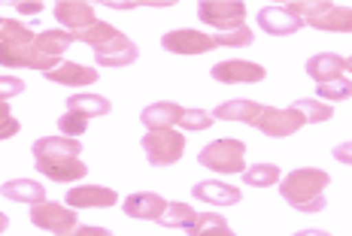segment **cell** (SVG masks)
I'll use <instances>...</instances> for the list:
<instances>
[{"label": "cell", "instance_id": "obj_41", "mask_svg": "<svg viewBox=\"0 0 352 236\" xmlns=\"http://www.w3.org/2000/svg\"><path fill=\"white\" fill-rule=\"evenodd\" d=\"M6 224H10V221H6V215H3V212H0V233L6 231Z\"/></svg>", "mask_w": 352, "mask_h": 236}, {"label": "cell", "instance_id": "obj_2", "mask_svg": "<svg viewBox=\"0 0 352 236\" xmlns=\"http://www.w3.org/2000/svg\"><path fill=\"white\" fill-rule=\"evenodd\" d=\"M331 182V176L325 169H313V167H304V169H295L283 179L280 185V194L289 206H295L298 212H325V188Z\"/></svg>", "mask_w": 352, "mask_h": 236}, {"label": "cell", "instance_id": "obj_11", "mask_svg": "<svg viewBox=\"0 0 352 236\" xmlns=\"http://www.w3.org/2000/svg\"><path fill=\"white\" fill-rule=\"evenodd\" d=\"M210 76L225 85H249V82H261V79L267 76V70H264L261 64L243 61V58H231V61L212 64Z\"/></svg>", "mask_w": 352, "mask_h": 236}, {"label": "cell", "instance_id": "obj_12", "mask_svg": "<svg viewBox=\"0 0 352 236\" xmlns=\"http://www.w3.org/2000/svg\"><path fill=\"white\" fill-rule=\"evenodd\" d=\"M161 46L167 51H173V55H204V51L219 49V43H216V36H210V34L182 27V31H170L161 36Z\"/></svg>", "mask_w": 352, "mask_h": 236}, {"label": "cell", "instance_id": "obj_34", "mask_svg": "<svg viewBox=\"0 0 352 236\" xmlns=\"http://www.w3.org/2000/svg\"><path fill=\"white\" fill-rule=\"evenodd\" d=\"M216 43L219 46H249V43H255V34L243 25V27H237V31L216 34Z\"/></svg>", "mask_w": 352, "mask_h": 236}, {"label": "cell", "instance_id": "obj_18", "mask_svg": "<svg viewBox=\"0 0 352 236\" xmlns=\"http://www.w3.org/2000/svg\"><path fill=\"white\" fill-rule=\"evenodd\" d=\"M304 67H307V76L316 79V85H322V82H331V79L343 76V70H346V58L334 55V51H322V55H313Z\"/></svg>", "mask_w": 352, "mask_h": 236}, {"label": "cell", "instance_id": "obj_25", "mask_svg": "<svg viewBox=\"0 0 352 236\" xmlns=\"http://www.w3.org/2000/svg\"><path fill=\"white\" fill-rule=\"evenodd\" d=\"M79 152H82V139L73 137H43L34 143V158H40V154H73V158H79Z\"/></svg>", "mask_w": 352, "mask_h": 236}, {"label": "cell", "instance_id": "obj_26", "mask_svg": "<svg viewBox=\"0 0 352 236\" xmlns=\"http://www.w3.org/2000/svg\"><path fill=\"white\" fill-rule=\"evenodd\" d=\"M188 233L192 236H234V231L225 224V218L219 215V212H197Z\"/></svg>", "mask_w": 352, "mask_h": 236}, {"label": "cell", "instance_id": "obj_14", "mask_svg": "<svg viewBox=\"0 0 352 236\" xmlns=\"http://www.w3.org/2000/svg\"><path fill=\"white\" fill-rule=\"evenodd\" d=\"M119 194L104 185H79L67 191V206L73 209H104V206H116Z\"/></svg>", "mask_w": 352, "mask_h": 236}, {"label": "cell", "instance_id": "obj_20", "mask_svg": "<svg viewBox=\"0 0 352 236\" xmlns=\"http://www.w3.org/2000/svg\"><path fill=\"white\" fill-rule=\"evenodd\" d=\"M186 109L179 103H170V100H161V103H152L140 113V121L146 124L149 130H167L173 124H179V118Z\"/></svg>", "mask_w": 352, "mask_h": 236}, {"label": "cell", "instance_id": "obj_43", "mask_svg": "<svg viewBox=\"0 0 352 236\" xmlns=\"http://www.w3.org/2000/svg\"><path fill=\"white\" fill-rule=\"evenodd\" d=\"M0 25H3V19H0Z\"/></svg>", "mask_w": 352, "mask_h": 236}, {"label": "cell", "instance_id": "obj_1", "mask_svg": "<svg viewBox=\"0 0 352 236\" xmlns=\"http://www.w3.org/2000/svg\"><path fill=\"white\" fill-rule=\"evenodd\" d=\"M79 40L94 49L98 67H128V64H134L140 58L137 43L128 40L119 27L107 25V21H98L94 27H88L85 34H79Z\"/></svg>", "mask_w": 352, "mask_h": 236}, {"label": "cell", "instance_id": "obj_36", "mask_svg": "<svg viewBox=\"0 0 352 236\" xmlns=\"http://www.w3.org/2000/svg\"><path fill=\"white\" fill-rule=\"evenodd\" d=\"M25 91V82L19 76H0V100H10Z\"/></svg>", "mask_w": 352, "mask_h": 236}, {"label": "cell", "instance_id": "obj_29", "mask_svg": "<svg viewBox=\"0 0 352 236\" xmlns=\"http://www.w3.org/2000/svg\"><path fill=\"white\" fill-rule=\"evenodd\" d=\"M195 218H197V212L188 203H167V209L161 212L158 224H164V227H186V231H188V227L195 224Z\"/></svg>", "mask_w": 352, "mask_h": 236}, {"label": "cell", "instance_id": "obj_22", "mask_svg": "<svg viewBox=\"0 0 352 236\" xmlns=\"http://www.w3.org/2000/svg\"><path fill=\"white\" fill-rule=\"evenodd\" d=\"M0 194L6 200H16V203H28V206H36V203H46V188L34 179H10L0 185Z\"/></svg>", "mask_w": 352, "mask_h": 236}, {"label": "cell", "instance_id": "obj_30", "mask_svg": "<svg viewBox=\"0 0 352 236\" xmlns=\"http://www.w3.org/2000/svg\"><path fill=\"white\" fill-rule=\"evenodd\" d=\"M295 109H298V113L307 118V124H322V121H328V118L334 115V109L328 106V103H322V100H313V97H307V100H298V103H295Z\"/></svg>", "mask_w": 352, "mask_h": 236}, {"label": "cell", "instance_id": "obj_4", "mask_svg": "<svg viewBox=\"0 0 352 236\" xmlns=\"http://www.w3.org/2000/svg\"><path fill=\"white\" fill-rule=\"evenodd\" d=\"M197 19L210 27H219V34H228L246 25V6L240 0H201Z\"/></svg>", "mask_w": 352, "mask_h": 236}, {"label": "cell", "instance_id": "obj_16", "mask_svg": "<svg viewBox=\"0 0 352 236\" xmlns=\"http://www.w3.org/2000/svg\"><path fill=\"white\" fill-rule=\"evenodd\" d=\"M164 209H167V200L161 194H152V191L131 194L128 200H124V215L140 218V221H158Z\"/></svg>", "mask_w": 352, "mask_h": 236}, {"label": "cell", "instance_id": "obj_9", "mask_svg": "<svg viewBox=\"0 0 352 236\" xmlns=\"http://www.w3.org/2000/svg\"><path fill=\"white\" fill-rule=\"evenodd\" d=\"M36 169H40L46 179L61 182V185H70V182H79L88 173V167L73 154H40L36 158Z\"/></svg>", "mask_w": 352, "mask_h": 236}, {"label": "cell", "instance_id": "obj_15", "mask_svg": "<svg viewBox=\"0 0 352 236\" xmlns=\"http://www.w3.org/2000/svg\"><path fill=\"white\" fill-rule=\"evenodd\" d=\"M55 19L67 27L70 34H85L88 27H94V10L88 3H79V0H61L55 3Z\"/></svg>", "mask_w": 352, "mask_h": 236}, {"label": "cell", "instance_id": "obj_3", "mask_svg": "<svg viewBox=\"0 0 352 236\" xmlns=\"http://www.w3.org/2000/svg\"><path fill=\"white\" fill-rule=\"evenodd\" d=\"M243 158H246V145L234 137H225V139H216L210 143L207 149H201L197 154V164L201 167H210L216 173H225V176H243Z\"/></svg>", "mask_w": 352, "mask_h": 236}, {"label": "cell", "instance_id": "obj_28", "mask_svg": "<svg viewBox=\"0 0 352 236\" xmlns=\"http://www.w3.org/2000/svg\"><path fill=\"white\" fill-rule=\"evenodd\" d=\"M280 167L276 164H252L249 169H243V182L252 188H270L280 182Z\"/></svg>", "mask_w": 352, "mask_h": 236}, {"label": "cell", "instance_id": "obj_24", "mask_svg": "<svg viewBox=\"0 0 352 236\" xmlns=\"http://www.w3.org/2000/svg\"><path fill=\"white\" fill-rule=\"evenodd\" d=\"M113 109V103L100 94H70L67 97V113H79L82 118H98L107 115Z\"/></svg>", "mask_w": 352, "mask_h": 236}, {"label": "cell", "instance_id": "obj_27", "mask_svg": "<svg viewBox=\"0 0 352 236\" xmlns=\"http://www.w3.org/2000/svg\"><path fill=\"white\" fill-rule=\"evenodd\" d=\"M36 36L31 34V27L21 21H6L0 25V46L3 49H16V46H34Z\"/></svg>", "mask_w": 352, "mask_h": 236}, {"label": "cell", "instance_id": "obj_7", "mask_svg": "<svg viewBox=\"0 0 352 236\" xmlns=\"http://www.w3.org/2000/svg\"><path fill=\"white\" fill-rule=\"evenodd\" d=\"M304 6L307 3H276V6H261L258 25L270 36H289L304 27Z\"/></svg>", "mask_w": 352, "mask_h": 236}, {"label": "cell", "instance_id": "obj_17", "mask_svg": "<svg viewBox=\"0 0 352 236\" xmlns=\"http://www.w3.org/2000/svg\"><path fill=\"white\" fill-rule=\"evenodd\" d=\"M261 103L255 100H228V103H219L216 109H212V118H219V121H240V124H258L261 118Z\"/></svg>", "mask_w": 352, "mask_h": 236}, {"label": "cell", "instance_id": "obj_39", "mask_svg": "<svg viewBox=\"0 0 352 236\" xmlns=\"http://www.w3.org/2000/svg\"><path fill=\"white\" fill-rule=\"evenodd\" d=\"M16 10L21 12V16H36V12L43 10L40 0H34V3H28V0H21V3H16Z\"/></svg>", "mask_w": 352, "mask_h": 236}, {"label": "cell", "instance_id": "obj_37", "mask_svg": "<svg viewBox=\"0 0 352 236\" xmlns=\"http://www.w3.org/2000/svg\"><path fill=\"white\" fill-rule=\"evenodd\" d=\"M331 154L340 161V164H349L352 167V139H346V143H340V145H334Z\"/></svg>", "mask_w": 352, "mask_h": 236}, {"label": "cell", "instance_id": "obj_10", "mask_svg": "<svg viewBox=\"0 0 352 236\" xmlns=\"http://www.w3.org/2000/svg\"><path fill=\"white\" fill-rule=\"evenodd\" d=\"M304 124H307V118L300 115L295 106H289V109L264 106L261 109V118H258V124H255V128H258L264 137H292V134H298Z\"/></svg>", "mask_w": 352, "mask_h": 236}, {"label": "cell", "instance_id": "obj_21", "mask_svg": "<svg viewBox=\"0 0 352 236\" xmlns=\"http://www.w3.org/2000/svg\"><path fill=\"white\" fill-rule=\"evenodd\" d=\"M43 76H46L49 82L67 85V88H79V85H94V82H98V70L85 67V64H73V61H64L58 70L43 73Z\"/></svg>", "mask_w": 352, "mask_h": 236}, {"label": "cell", "instance_id": "obj_6", "mask_svg": "<svg viewBox=\"0 0 352 236\" xmlns=\"http://www.w3.org/2000/svg\"><path fill=\"white\" fill-rule=\"evenodd\" d=\"M304 25L316 27V31H331V34H352V10L331 0L322 3H307L304 6Z\"/></svg>", "mask_w": 352, "mask_h": 236}, {"label": "cell", "instance_id": "obj_38", "mask_svg": "<svg viewBox=\"0 0 352 236\" xmlns=\"http://www.w3.org/2000/svg\"><path fill=\"white\" fill-rule=\"evenodd\" d=\"M70 236H113L107 227H76Z\"/></svg>", "mask_w": 352, "mask_h": 236}, {"label": "cell", "instance_id": "obj_13", "mask_svg": "<svg viewBox=\"0 0 352 236\" xmlns=\"http://www.w3.org/2000/svg\"><path fill=\"white\" fill-rule=\"evenodd\" d=\"M64 61H55V58H43L34 46H16V49H3L0 46V67H28V70H43L52 73L58 70Z\"/></svg>", "mask_w": 352, "mask_h": 236}, {"label": "cell", "instance_id": "obj_35", "mask_svg": "<svg viewBox=\"0 0 352 236\" xmlns=\"http://www.w3.org/2000/svg\"><path fill=\"white\" fill-rule=\"evenodd\" d=\"M19 128L21 124L12 118V109H10V103L6 100H0V139H10V137H16L19 134Z\"/></svg>", "mask_w": 352, "mask_h": 236}, {"label": "cell", "instance_id": "obj_31", "mask_svg": "<svg viewBox=\"0 0 352 236\" xmlns=\"http://www.w3.org/2000/svg\"><path fill=\"white\" fill-rule=\"evenodd\" d=\"M316 91H319L322 103H325V100H349L352 97V82L346 76H340V79H331V82L316 85Z\"/></svg>", "mask_w": 352, "mask_h": 236}, {"label": "cell", "instance_id": "obj_19", "mask_svg": "<svg viewBox=\"0 0 352 236\" xmlns=\"http://www.w3.org/2000/svg\"><path fill=\"white\" fill-rule=\"evenodd\" d=\"M195 200L201 203H212V206H234L240 203V188L228 185V182H216V179H207V182H197L192 188Z\"/></svg>", "mask_w": 352, "mask_h": 236}, {"label": "cell", "instance_id": "obj_32", "mask_svg": "<svg viewBox=\"0 0 352 236\" xmlns=\"http://www.w3.org/2000/svg\"><path fill=\"white\" fill-rule=\"evenodd\" d=\"M212 121H216L212 113H204V109H186L182 118H179V128L182 130H207Z\"/></svg>", "mask_w": 352, "mask_h": 236}, {"label": "cell", "instance_id": "obj_42", "mask_svg": "<svg viewBox=\"0 0 352 236\" xmlns=\"http://www.w3.org/2000/svg\"><path fill=\"white\" fill-rule=\"evenodd\" d=\"M346 70H349V73H352V58H349V61H346Z\"/></svg>", "mask_w": 352, "mask_h": 236}, {"label": "cell", "instance_id": "obj_40", "mask_svg": "<svg viewBox=\"0 0 352 236\" xmlns=\"http://www.w3.org/2000/svg\"><path fill=\"white\" fill-rule=\"evenodd\" d=\"M295 236H331V233H325V231H313V227H310V231H298Z\"/></svg>", "mask_w": 352, "mask_h": 236}, {"label": "cell", "instance_id": "obj_33", "mask_svg": "<svg viewBox=\"0 0 352 236\" xmlns=\"http://www.w3.org/2000/svg\"><path fill=\"white\" fill-rule=\"evenodd\" d=\"M58 128H61V134H64V137L79 139V137L85 134V128H88V118H82L79 113H67V115L58 118Z\"/></svg>", "mask_w": 352, "mask_h": 236}, {"label": "cell", "instance_id": "obj_23", "mask_svg": "<svg viewBox=\"0 0 352 236\" xmlns=\"http://www.w3.org/2000/svg\"><path fill=\"white\" fill-rule=\"evenodd\" d=\"M76 40H79V34H70V31H43V34H36L34 49L40 51L43 58H55V61H61V55Z\"/></svg>", "mask_w": 352, "mask_h": 236}, {"label": "cell", "instance_id": "obj_5", "mask_svg": "<svg viewBox=\"0 0 352 236\" xmlns=\"http://www.w3.org/2000/svg\"><path fill=\"white\" fill-rule=\"evenodd\" d=\"M143 152L152 167H170L182 158V152H186V137L176 134L173 128L149 130V134L143 137Z\"/></svg>", "mask_w": 352, "mask_h": 236}, {"label": "cell", "instance_id": "obj_8", "mask_svg": "<svg viewBox=\"0 0 352 236\" xmlns=\"http://www.w3.org/2000/svg\"><path fill=\"white\" fill-rule=\"evenodd\" d=\"M28 215H31L34 227L49 231L55 236H70L73 231H76V212H70L67 206H61V203H52V200L36 203V206H31Z\"/></svg>", "mask_w": 352, "mask_h": 236}]
</instances>
